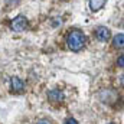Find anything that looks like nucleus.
I'll list each match as a JSON object with an SVG mask.
<instances>
[{"label":"nucleus","instance_id":"1a4fd4ad","mask_svg":"<svg viewBox=\"0 0 124 124\" xmlns=\"http://www.w3.org/2000/svg\"><path fill=\"white\" fill-rule=\"evenodd\" d=\"M65 124H78V121L75 118H68V120H65Z\"/></svg>","mask_w":124,"mask_h":124},{"label":"nucleus","instance_id":"9b49d317","mask_svg":"<svg viewBox=\"0 0 124 124\" xmlns=\"http://www.w3.org/2000/svg\"><path fill=\"white\" fill-rule=\"evenodd\" d=\"M110 124H116V123H110Z\"/></svg>","mask_w":124,"mask_h":124},{"label":"nucleus","instance_id":"0eeeda50","mask_svg":"<svg viewBox=\"0 0 124 124\" xmlns=\"http://www.w3.org/2000/svg\"><path fill=\"white\" fill-rule=\"evenodd\" d=\"M105 4V0H90V7H91V10H100L102 6Z\"/></svg>","mask_w":124,"mask_h":124},{"label":"nucleus","instance_id":"20e7f679","mask_svg":"<svg viewBox=\"0 0 124 124\" xmlns=\"http://www.w3.org/2000/svg\"><path fill=\"white\" fill-rule=\"evenodd\" d=\"M48 98L52 101V102H61L63 100V93L61 90H51L48 93Z\"/></svg>","mask_w":124,"mask_h":124},{"label":"nucleus","instance_id":"f257e3e1","mask_svg":"<svg viewBox=\"0 0 124 124\" xmlns=\"http://www.w3.org/2000/svg\"><path fill=\"white\" fill-rule=\"evenodd\" d=\"M66 45L74 52L81 51L84 48V45H85V35L81 31H78V29L69 31V33L66 35Z\"/></svg>","mask_w":124,"mask_h":124},{"label":"nucleus","instance_id":"39448f33","mask_svg":"<svg viewBox=\"0 0 124 124\" xmlns=\"http://www.w3.org/2000/svg\"><path fill=\"white\" fill-rule=\"evenodd\" d=\"M12 88H13L15 91H17V93H20V91H23L25 84H23V81H22L20 78L13 77V78H12Z\"/></svg>","mask_w":124,"mask_h":124},{"label":"nucleus","instance_id":"9d476101","mask_svg":"<svg viewBox=\"0 0 124 124\" xmlns=\"http://www.w3.org/2000/svg\"><path fill=\"white\" fill-rule=\"evenodd\" d=\"M38 124H49L46 120H40V121H38Z\"/></svg>","mask_w":124,"mask_h":124},{"label":"nucleus","instance_id":"423d86ee","mask_svg":"<svg viewBox=\"0 0 124 124\" xmlns=\"http://www.w3.org/2000/svg\"><path fill=\"white\" fill-rule=\"evenodd\" d=\"M113 45H114V48H118V49L123 48V45H124V35L123 33H118V35L114 36V39H113Z\"/></svg>","mask_w":124,"mask_h":124},{"label":"nucleus","instance_id":"7ed1b4c3","mask_svg":"<svg viewBox=\"0 0 124 124\" xmlns=\"http://www.w3.org/2000/svg\"><path fill=\"white\" fill-rule=\"evenodd\" d=\"M95 36H97L98 40L107 42V40L110 39V36H111V32H110L108 28H105V26H98V28L95 29Z\"/></svg>","mask_w":124,"mask_h":124},{"label":"nucleus","instance_id":"f03ea898","mask_svg":"<svg viewBox=\"0 0 124 124\" xmlns=\"http://www.w3.org/2000/svg\"><path fill=\"white\" fill-rule=\"evenodd\" d=\"M10 28L15 32H23L26 28H28V19L22 15L16 16L12 22H10Z\"/></svg>","mask_w":124,"mask_h":124},{"label":"nucleus","instance_id":"6e6552de","mask_svg":"<svg viewBox=\"0 0 124 124\" xmlns=\"http://www.w3.org/2000/svg\"><path fill=\"white\" fill-rule=\"evenodd\" d=\"M117 65H118L120 68H123L124 66V56L123 55H120V58H118V61H117Z\"/></svg>","mask_w":124,"mask_h":124}]
</instances>
